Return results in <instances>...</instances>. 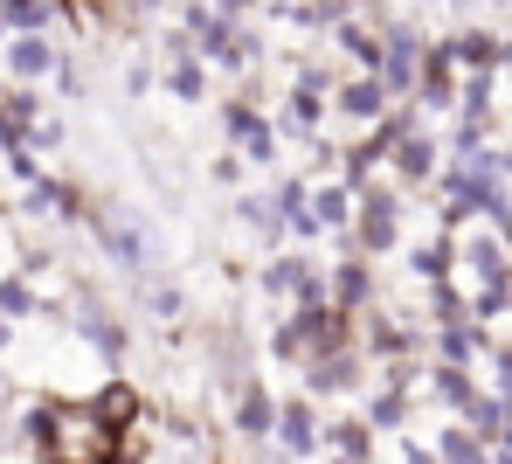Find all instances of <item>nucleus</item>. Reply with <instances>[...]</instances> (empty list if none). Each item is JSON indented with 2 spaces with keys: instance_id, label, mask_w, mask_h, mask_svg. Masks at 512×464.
Segmentation results:
<instances>
[{
  "instance_id": "f257e3e1",
  "label": "nucleus",
  "mask_w": 512,
  "mask_h": 464,
  "mask_svg": "<svg viewBox=\"0 0 512 464\" xmlns=\"http://www.w3.org/2000/svg\"><path fill=\"white\" fill-rule=\"evenodd\" d=\"M104 243H111V257H125L132 271H153V264H160V243H153L125 208H118V215H104Z\"/></svg>"
},
{
  "instance_id": "f03ea898",
  "label": "nucleus",
  "mask_w": 512,
  "mask_h": 464,
  "mask_svg": "<svg viewBox=\"0 0 512 464\" xmlns=\"http://www.w3.org/2000/svg\"><path fill=\"white\" fill-rule=\"evenodd\" d=\"M7 70H14V77H42V70H56V49H49V42L28 28V35L7 49Z\"/></svg>"
},
{
  "instance_id": "7ed1b4c3",
  "label": "nucleus",
  "mask_w": 512,
  "mask_h": 464,
  "mask_svg": "<svg viewBox=\"0 0 512 464\" xmlns=\"http://www.w3.org/2000/svg\"><path fill=\"white\" fill-rule=\"evenodd\" d=\"M270 430L284 437V451H312V409H305V402H284V409L270 416Z\"/></svg>"
},
{
  "instance_id": "20e7f679",
  "label": "nucleus",
  "mask_w": 512,
  "mask_h": 464,
  "mask_svg": "<svg viewBox=\"0 0 512 464\" xmlns=\"http://www.w3.org/2000/svg\"><path fill=\"white\" fill-rule=\"evenodd\" d=\"M229 132H236V139L250 146V160H270V146H277V139H270V125L256 118L250 104H229Z\"/></svg>"
},
{
  "instance_id": "39448f33",
  "label": "nucleus",
  "mask_w": 512,
  "mask_h": 464,
  "mask_svg": "<svg viewBox=\"0 0 512 464\" xmlns=\"http://www.w3.org/2000/svg\"><path fill=\"white\" fill-rule=\"evenodd\" d=\"M28 118H35V97H7V104H0V146H14V139L28 132Z\"/></svg>"
},
{
  "instance_id": "423d86ee",
  "label": "nucleus",
  "mask_w": 512,
  "mask_h": 464,
  "mask_svg": "<svg viewBox=\"0 0 512 464\" xmlns=\"http://www.w3.org/2000/svg\"><path fill=\"white\" fill-rule=\"evenodd\" d=\"M84 340H90V347H97V354H111V361L125 354V333H118V326H111L104 312H90V319H84Z\"/></svg>"
},
{
  "instance_id": "0eeeda50",
  "label": "nucleus",
  "mask_w": 512,
  "mask_h": 464,
  "mask_svg": "<svg viewBox=\"0 0 512 464\" xmlns=\"http://www.w3.org/2000/svg\"><path fill=\"white\" fill-rule=\"evenodd\" d=\"M28 201H35V208H42V215H70V187L42 181V174H35V194H28Z\"/></svg>"
},
{
  "instance_id": "6e6552de",
  "label": "nucleus",
  "mask_w": 512,
  "mask_h": 464,
  "mask_svg": "<svg viewBox=\"0 0 512 464\" xmlns=\"http://www.w3.org/2000/svg\"><path fill=\"white\" fill-rule=\"evenodd\" d=\"M42 0H0V21H14V28H42Z\"/></svg>"
},
{
  "instance_id": "1a4fd4ad",
  "label": "nucleus",
  "mask_w": 512,
  "mask_h": 464,
  "mask_svg": "<svg viewBox=\"0 0 512 464\" xmlns=\"http://www.w3.org/2000/svg\"><path fill=\"white\" fill-rule=\"evenodd\" d=\"M270 416H277V409H270L263 395H243V409H236V423H243V430H270Z\"/></svg>"
},
{
  "instance_id": "9d476101",
  "label": "nucleus",
  "mask_w": 512,
  "mask_h": 464,
  "mask_svg": "<svg viewBox=\"0 0 512 464\" xmlns=\"http://www.w3.org/2000/svg\"><path fill=\"white\" fill-rule=\"evenodd\" d=\"M173 91H180V97H201V70H194V56H173Z\"/></svg>"
},
{
  "instance_id": "9b49d317",
  "label": "nucleus",
  "mask_w": 512,
  "mask_h": 464,
  "mask_svg": "<svg viewBox=\"0 0 512 464\" xmlns=\"http://www.w3.org/2000/svg\"><path fill=\"white\" fill-rule=\"evenodd\" d=\"M340 104L353 111V118H367V111L381 104V91H374V84H353V91H340Z\"/></svg>"
},
{
  "instance_id": "f8f14e48",
  "label": "nucleus",
  "mask_w": 512,
  "mask_h": 464,
  "mask_svg": "<svg viewBox=\"0 0 512 464\" xmlns=\"http://www.w3.org/2000/svg\"><path fill=\"white\" fill-rule=\"evenodd\" d=\"M28 437H35L42 451H56V416H49V409H35V416H28Z\"/></svg>"
},
{
  "instance_id": "ddd939ff",
  "label": "nucleus",
  "mask_w": 512,
  "mask_h": 464,
  "mask_svg": "<svg viewBox=\"0 0 512 464\" xmlns=\"http://www.w3.org/2000/svg\"><path fill=\"white\" fill-rule=\"evenodd\" d=\"M0 305H7V312H35V291H28V284H0Z\"/></svg>"
},
{
  "instance_id": "4468645a",
  "label": "nucleus",
  "mask_w": 512,
  "mask_h": 464,
  "mask_svg": "<svg viewBox=\"0 0 512 464\" xmlns=\"http://www.w3.org/2000/svg\"><path fill=\"white\" fill-rule=\"evenodd\" d=\"M222 7H250V0H222Z\"/></svg>"
},
{
  "instance_id": "2eb2a0df",
  "label": "nucleus",
  "mask_w": 512,
  "mask_h": 464,
  "mask_svg": "<svg viewBox=\"0 0 512 464\" xmlns=\"http://www.w3.org/2000/svg\"><path fill=\"white\" fill-rule=\"evenodd\" d=\"M0 347H7V326H0Z\"/></svg>"
},
{
  "instance_id": "dca6fc26",
  "label": "nucleus",
  "mask_w": 512,
  "mask_h": 464,
  "mask_svg": "<svg viewBox=\"0 0 512 464\" xmlns=\"http://www.w3.org/2000/svg\"><path fill=\"white\" fill-rule=\"evenodd\" d=\"M0 28H7V21H0Z\"/></svg>"
}]
</instances>
